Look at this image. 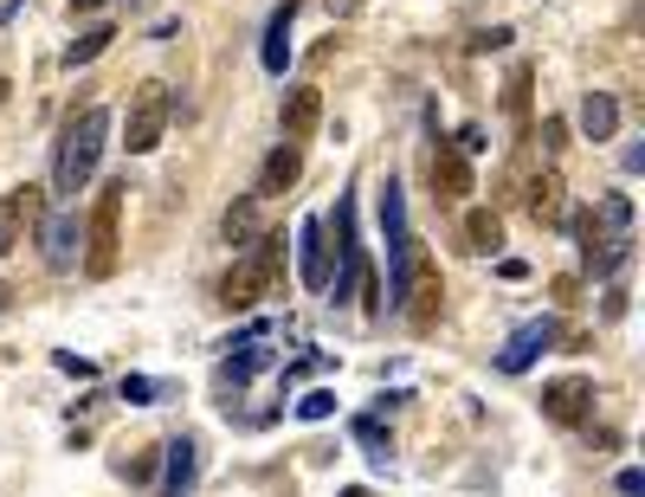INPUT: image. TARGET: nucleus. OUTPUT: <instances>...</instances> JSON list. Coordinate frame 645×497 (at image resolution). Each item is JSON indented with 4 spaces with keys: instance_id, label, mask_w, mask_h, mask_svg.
<instances>
[{
    "instance_id": "obj_25",
    "label": "nucleus",
    "mask_w": 645,
    "mask_h": 497,
    "mask_svg": "<svg viewBox=\"0 0 645 497\" xmlns=\"http://www.w3.org/2000/svg\"><path fill=\"white\" fill-rule=\"evenodd\" d=\"M330 414H336V394L330 387H304L298 394V421H330Z\"/></svg>"
},
{
    "instance_id": "obj_4",
    "label": "nucleus",
    "mask_w": 645,
    "mask_h": 497,
    "mask_svg": "<svg viewBox=\"0 0 645 497\" xmlns=\"http://www.w3.org/2000/svg\"><path fill=\"white\" fill-rule=\"evenodd\" d=\"M116 227H123V182H104L91 220H84V271L91 278H111L116 271V239H123Z\"/></svg>"
},
{
    "instance_id": "obj_21",
    "label": "nucleus",
    "mask_w": 645,
    "mask_h": 497,
    "mask_svg": "<svg viewBox=\"0 0 645 497\" xmlns=\"http://www.w3.org/2000/svg\"><path fill=\"white\" fill-rule=\"evenodd\" d=\"M266 362H271V343H266V336H259V343H239V355H227V362H220V382H227V387H246L259 369H266Z\"/></svg>"
},
{
    "instance_id": "obj_26",
    "label": "nucleus",
    "mask_w": 645,
    "mask_h": 497,
    "mask_svg": "<svg viewBox=\"0 0 645 497\" xmlns=\"http://www.w3.org/2000/svg\"><path fill=\"white\" fill-rule=\"evenodd\" d=\"M503 111L530 116V65H517V72H510V84H503Z\"/></svg>"
},
{
    "instance_id": "obj_13",
    "label": "nucleus",
    "mask_w": 645,
    "mask_h": 497,
    "mask_svg": "<svg viewBox=\"0 0 645 497\" xmlns=\"http://www.w3.org/2000/svg\"><path fill=\"white\" fill-rule=\"evenodd\" d=\"M220 232H227V246H239V252L259 246V232H266V200H259V194H239L227 207V220H220Z\"/></svg>"
},
{
    "instance_id": "obj_10",
    "label": "nucleus",
    "mask_w": 645,
    "mask_h": 497,
    "mask_svg": "<svg viewBox=\"0 0 645 497\" xmlns=\"http://www.w3.org/2000/svg\"><path fill=\"white\" fill-rule=\"evenodd\" d=\"M291 20H298V0H278L266 20V45H259V59H266L271 77H284V65H291Z\"/></svg>"
},
{
    "instance_id": "obj_1",
    "label": "nucleus",
    "mask_w": 645,
    "mask_h": 497,
    "mask_svg": "<svg viewBox=\"0 0 645 497\" xmlns=\"http://www.w3.org/2000/svg\"><path fill=\"white\" fill-rule=\"evenodd\" d=\"M111 123L116 116L104 104H91V111H77L65 123V136H59V155H52V194H77L91 175H97V155L111 143Z\"/></svg>"
},
{
    "instance_id": "obj_19",
    "label": "nucleus",
    "mask_w": 645,
    "mask_h": 497,
    "mask_svg": "<svg viewBox=\"0 0 645 497\" xmlns=\"http://www.w3.org/2000/svg\"><path fill=\"white\" fill-rule=\"evenodd\" d=\"M581 252H587V271L594 278H613V271L633 259V232H620V239H581Z\"/></svg>"
},
{
    "instance_id": "obj_20",
    "label": "nucleus",
    "mask_w": 645,
    "mask_h": 497,
    "mask_svg": "<svg viewBox=\"0 0 645 497\" xmlns=\"http://www.w3.org/2000/svg\"><path fill=\"white\" fill-rule=\"evenodd\" d=\"M111 39H116V27H111V20H91V27H84V33H77L72 45H65V72H77V65H91V59H104V52H111Z\"/></svg>"
},
{
    "instance_id": "obj_6",
    "label": "nucleus",
    "mask_w": 645,
    "mask_h": 497,
    "mask_svg": "<svg viewBox=\"0 0 645 497\" xmlns=\"http://www.w3.org/2000/svg\"><path fill=\"white\" fill-rule=\"evenodd\" d=\"M542 414L555 426H587V414H594V382H581V375L549 382L542 387Z\"/></svg>"
},
{
    "instance_id": "obj_7",
    "label": "nucleus",
    "mask_w": 645,
    "mask_h": 497,
    "mask_svg": "<svg viewBox=\"0 0 645 497\" xmlns=\"http://www.w3.org/2000/svg\"><path fill=\"white\" fill-rule=\"evenodd\" d=\"M77 246H84V220H77L72 207L65 214H52L45 227H39V259L52 271H72L77 266Z\"/></svg>"
},
{
    "instance_id": "obj_27",
    "label": "nucleus",
    "mask_w": 645,
    "mask_h": 497,
    "mask_svg": "<svg viewBox=\"0 0 645 497\" xmlns=\"http://www.w3.org/2000/svg\"><path fill=\"white\" fill-rule=\"evenodd\" d=\"M20 227H27V220L13 214V200H0V252H7V246H20Z\"/></svg>"
},
{
    "instance_id": "obj_24",
    "label": "nucleus",
    "mask_w": 645,
    "mask_h": 497,
    "mask_svg": "<svg viewBox=\"0 0 645 497\" xmlns=\"http://www.w3.org/2000/svg\"><path fill=\"white\" fill-rule=\"evenodd\" d=\"M355 439L368 446V459H375V472H387V465H394V446L381 439V421H375V414H362V421H355Z\"/></svg>"
},
{
    "instance_id": "obj_15",
    "label": "nucleus",
    "mask_w": 645,
    "mask_h": 497,
    "mask_svg": "<svg viewBox=\"0 0 645 497\" xmlns=\"http://www.w3.org/2000/svg\"><path fill=\"white\" fill-rule=\"evenodd\" d=\"M316 123H323V91H316V84H298V91L284 97V143H304Z\"/></svg>"
},
{
    "instance_id": "obj_5",
    "label": "nucleus",
    "mask_w": 645,
    "mask_h": 497,
    "mask_svg": "<svg viewBox=\"0 0 645 497\" xmlns=\"http://www.w3.org/2000/svg\"><path fill=\"white\" fill-rule=\"evenodd\" d=\"M542 349H562V317H535V323H523L510 343L497 349V375H523Z\"/></svg>"
},
{
    "instance_id": "obj_18",
    "label": "nucleus",
    "mask_w": 645,
    "mask_h": 497,
    "mask_svg": "<svg viewBox=\"0 0 645 497\" xmlns=\"http://www.w3.org/2000/svg\"><path fill=\"white\" fill-rule=\"evenodd\" d=\"M458 239H465V252H497L503 246V220H497L491 207H465V227H458Z\"/></svg>"
},
{
    "instance_id": "obj_8",
    "label": "nucleus",
    "mask_w": 645,
    "mask_h": 497,
    "mask_svg": "<svg viewBox=\"0 0 645 497\" xmlns=\"http://www.w3.org/2000/svg\"><path fill=\"white\" fill-rule=\"evenodd\" d=\"M298 175H304V143H278V149L266 155V168H259V200H271V194H291L298 188Z\"/></svg>"
},
{
    "instance_id": "obj_30",
    "label": "nucleus",
    "mask_w": 645,
    "mask_h": 497,
    "mask_svg": "<svg viewBox=\"0 0 645 497\" xmlns=\"http://www.w3.org/2000/svg\"><path fill=\"white\" fill-rule=\"evenodd\" d=\"M510 45V33L503 27H485V33H471V52H503Z\"/></svg>"
},
{
    "instance_id": "obj_16",
    "label": "nucleus",
    "mask_w": 645,
    "mask_h": 497,
    "mask_svg": "<svg viewBox=\"0 0 645 497\" xmlns=\"http://www.w3.org/2000/svg\"><path fill=\"white\" fill-rule=\"evenodd\" d=\"M581 136L587 143H613L620 136V104H613L607 91H587L581 97Z\"/></svg>"
},
{
    "instance_id": "obj_9",
    "label": "nucleus",
    "mask_w": 645,
    "mask_h": 497,
    "mask_svg": "<svg viewBox=\"0 0 645 497\" xmlns=\"http://www.w3.org/2000/svg\"><path fill=\"white\" fill-rule=\"evenodd\" d=\"M194 472H200V446H194L188 433L168 439V446H162V497H188Z\"/></svg>"
},
{
    "instance_id": "obj_14",
    "label": "nucleus",
    "mask_w": 645,
    "mask_h": 497,
    "mask_svg": "<svg viewBox=\"0 0 645 497\" xmlns=\"http://www.w3.org/2000/svg\"><path fill=\"white\" fill-rule=\"evenodd\" d=\"M298 252H304V291H323L330 284V227L304 220L298 227Z\"/></svg>"
},
{
    "instance_id": "obj_33",
    "label": "nucleus",
    "mask_w": 645,
    "mask_h": 497,
    "mask_svg": "<svg viewBox=\"0 0 645 497\" xmlns=\"http://www.w3.org/2000/svg\"><path fill=\"white\" fill-rule=\"evenodd\" d=\"M330 7V20H348V13H362V0H323Z\"/></svg>"
},
{
    "instance_id": "obj_17",
    "label": "nucleus",
    "mask_w": 645,
    "mask_h": 497,
    "mask_svg": "<svg viewBox=\"0 0 645 497\" xmlns=\"http://www.w3.org/2000/svg\"><path fill=\"white\" fill-rule=\"evenodd\" d=\"M569 182H562V175H535L530 182V214L535 220H542V227H562V220H569Z\"/></svg>"
},
{
    "instance_id": "obj_28",
    "label": "nucleus",
    "mask_w": 645,
    "mask_h": 497,
    "mask_svg": "<svg viewBox=\"0 0 645 497\" xmlns=\"http://www.w3.org/2000/svg\"><path fill=\"white\" fill-rule=\"evenodd\" d=\"M535 136H542V149H562V143H569V123H562V116H542Z\"/></svg>"
},
{
    "instance_id": "obj_3",
    "label": "nucleus",
    "mask_w": 645,
    "mask_h": 497,
    "mask_svg": "<svg viewBox=\"0 0 645 497\" xmlns=\"http://www.w3.org/2000/svg\"><path fill=\"white\" fill-rule=\"evenodd\" d=\"M168 116H175V97H168V84H162V77L136 84V97H129V116H123V149H129V155H155V149H162V136H168Z\"/></svg>"
},
{
    "instance_id": "obj_29",
    "label": "nucleus",
    "mask_w": 645,
    "mask_h": 497,
    "mask_svg": "<svg viewBox=\"0 0 645 497\" xmlns=\"http://www.w3.org/2000/svg\"><path fill=\"white\" fill-rule=\"evenodd\" d=\"M52 362H59V369H65V375H77V382H91V375H97V369H91V362H84V355H72V349H59V355H52Z\"/></svg>"
},
{
    "instance_id": "obj_35",
    "label": "nucleus",
    "mask_w": 645,
    "mask_h": 497,
    "mask_svg": "<svg viewBox=\"0 0 645 497\" xmlns=\"http://www.w3.org/2000/svg\"><path fill=\"white\" fill-rule=\"evenodd\" d=\"M0 310H7V284H0Z\"/></svg>"
},
{
    "instance_id": "obj_22",
    "label": "nucleus",
    "mask_w": 645,
    "mask_h": 497,
    "mask_svg": "<svg viewBox=\"0 0 645 497\" xmlns=\"http://www.w3.org/2000/svg\"><path fill=\"white\" fill-rule=\"evenodd\" d=\"M381 239H387V246L407 239V194H400V182L381 188Z\"/></svg>"
},
{
    "instance_id": "obj_12",
    "label": "nucleus",
    "mask_w": 645,
    "mask_h": 497,
    "mask_svg": "<svg viewBox=\"0 0 645 497\" xmlns=\"http://www.w3.org/2000/svg\"><path fill=\"white\" fill-rule=\"evenodd\" d=\"M471 188H478V182H471V162L458 149H433V194L458 207V200H471Z\"/></svg>"
},
{
    "instance_id": "obj_34",
    "label": "nucleus",
    "mask_w": 645,
    "mask_h": 497,
    "mask_svg": "<svg viewBox=\"0 0 645 497\" xmlns=\"http://www.w3.org/2000/svg\"><path fill=\"white\" fill-rule=\"evenodd\" d=\"M111 0H72V20H91V13H104Z\"/></svg>"
},
{
    "instance_id": "obj_2",
    "label": "nucleus",
    "mask_w": 645,
    "mask_h": 497,
    "mask_svg": "<svg viewBox=\"0 0 645 497\" xmlns=\"http://www.w3.org/2000/svg\"><path fill=\"white\" fill-rule=\"evenodd\" d=\"M284 246H291V239H284L278 227L259 232V246H246V252L232 259V271L220 278V304H227V310H252V304H259L271 284L284 278Z\"/></svg>"
},
{
    "instance_id": "obj_31",
    "label": "nucleus",
    "mask_w": 645,
    "mask_h": 497,
    "mask_svg": "<svg viewBox=\"0 0 645 497\" xmlns=\"http://www.w3.org/2000/svg\"><path fill=\"white\" fill-rule=\"evenodd\" d=\"M645 491V472L639 465H626V472H620V497H639Z\"/></svg>"
},
{
    "instance_id": "obj_23",
    "label": "nucleus",
    "mask_w": 645,
    "mask_h": 497,
    "mask_svg": "<svg viewBox=\"0 0 645 497\" xmlns=\"http://www.w3.org/2000/svg\"><path fill=\"white\" fill-rule=\"evenodd\" d=\"M116 394H123L129 407H155V401H168L175 387H168V382H149V375H123V387H116Z\"/></svg>"
},
{
    "instance_id": "obj_32",
    "label": "nucleus",
    "mask_w": 645,
    "mask_h": 497,
    "mask_svg": "<svg viewBox=\"0 0 645 497\" xmlns=\"http://www.w3.org/2000/svg\"><path fill=\"white\" fill-rule=\"evenodd\" d=\"M581 298V278H555V304H574Z\"/></svg>"
},
{
    "instance_id": "obj_11",
    "label": "nucleus",
    "mask_w": 645,
    "mask_h": 497,
    "mask_svg": "<svg viewBox=\"0 0 645 497\" xmlns=\"http://www.w3.org/2000/svg\"><path fill=\"white\" fill-rule=\"evenodd\" d=\"M439 291H446V284H439V271L419 266V278L407 284V298H400L394 310H407V323H414V330H433V323H439Z\"/></svg>"
}]
</instances>
